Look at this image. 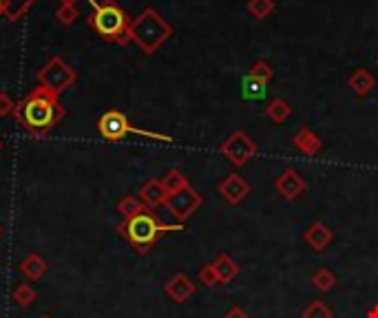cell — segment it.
Listing matches in <instances>:
<instances>
[{
    "label": "cell",
    "instance_id": "cell-1",
    "mask_svg": "<svg viewBox=\"0 0 378 318\" xmlns=\"http://www.w3.org/2000/svg\"><path fill=\"white\" fill-rule=\"evenodd\" d=\"M62 117L64 106L60 104V95L40 85H36V89L16 106V120L34 137L49 135L62 122Z\"/></svg>",
    "mask_w": 378,
    "mask_h": 318
},
{
    "label": "cell",
    "instance_id": "cell-2",
    "mask_svg": "<svg viewBox=\"0 0 378 318\" xmlns=\"http://www.w3.org/2000/svg\"><path fill=\"white\" fill-rule=\"evenodd\" d=\"M175 230H184V224H164L151 208H146L140 214L128 216V219H124L118 226V234L128 241V245L133 247L138 255H149L159 243L161 237H166L169 232H175Z\"/></svg>",
    "mask_w": 378,
    "mask_h": 318
},
{
    "label": "cell",
    "instance_id": "cell-3",
    "mask_svg": "<svg viewBox=\"0 0 378 318\" xmlns=\"http://www.w3.org/2000/svg\"><path fill=\"white\" fill-rule=\"evenodd\" d=\"M93 13L87 18L89 27L106 42H115V44H126L128 40V29H130V20L128 13L115 3V0H89Z\"/></svg>",
    "mask_w": 378,
    "mask_h": 318
},
{
    "label": "cell",
    "instance_id": "cell-4",
    "mask_svg": "<svg viewBox=\"0 0 378 318\" xmlns=\"http://www.w3.org/2000/svg\"><path fill=\"white\" fill-rule=\"evenodd\" d=\"M171 36H173L171 23L155 7H146L138 18H133L128 29V40L135 42L146 56H153Z\"/></svg>",
    "mask_w": 378,
    "mask_h": 318
},
{
    "label": "cell",
    "instance_id": "cell-5",
    "mask_svg": "<svg viewBox=\"0 0 378 318\" xmlns=\"http://www.w3.org/2000/svg\"><path fill=\"white\" fill-rule=\"evenodd\" d=\"M97 130H100V135L109 142H120L124 140L126 135H140V137H146V140H155V142H164V144H175V140L171 135H164V133H153V130H144V128H138L128 122V117L118 111V109H111L106 111L100 120H97Z\"/></svg>",
    "mask_w": 378,
    "mask_h": 318
},
{
    "label": "cell",
    "instance_id": "cell-6",
    "mask_svg": "<svg viewBox=\"0 0 378 318\" xmlns=\"http://www.w3.org/2000/svg\"><path fill=\"white\" fill-rule=\"evenodd\" d=\"M78 82V73L73 66H69L60 56H54L42 69L38 71V85L49 89L51 93L60 95L67 89H71Z\"/></svg>",
    "mask_w": 378,
    "mask_h": 318
},
{
    "label": "cell",
    "instance_id": "cell-7",
    "mask_svg": "<svg viewBox=\"0 0 378 318\" xmlns=\"http://www.w3.org/2000/svg\"><path fill=\"white\" fill-rule=\"evenodd\" d=\"M219 153H221L230 164H233V166L241 169V166H245V164H248V161L257 155V144L252 142V137L248 135V133L237 130V133L228 135V137L221 142Z\"/></svg>",
    "mask_w": 378,
    "mask_h": 318
},
{
    "label": "cell",
    "instance_id": "cell-8",
    "mask_svg": "<svg viewBox=\"0 0 378 318\" xmlns=\"http://www.w3.org/2000/svg\"><path fill=\"white\" fill-rule=\"evenodd\" d=\"M164 206H166V210L175 216L177 224H184L186 219H190V216L204 206V197L197 192L195 188L188 186V188L179 190L175 195H169L166 202H164Z\"/></svg>",
    "mask_w": 378,
    "mask_h": 318
},
{
    "label": "cell",
    "instance_id": "cell-9",
    "mask_svg": "<svg viewBox=\"0 0 378 318\" xmlns=\"http://www.w3.org/2000/svg\"><path fill=\"white\" fill-rule=\"evenodd\" d=\"M274 190L281 195L286 202H297V199L307 190V183L297 169H286L274 179Z\"/></svg>",
    "mask_w": 378,
    "mask_h": 318
},
{
    "label": "cell",
    "instance_id": "cell-10",
    "mask_svg": "<svg viewBox=\"0 0 378 318\" xmlns=\"http://www.w3.org/2000/svg\"><path fill=\"white\" fill-rule=\"evenodd\" d=\"M217 192L226 199L230 206H239L241 202H245V197L250 195V186L241 175L230 173L224 181H219Z\"/></svg>",
    "mask_w": 378,
    "mask_h": 318
},
{
    "label": "cell",
    "instance_id": "cell-11",
    "mask_svg": "<svg viewBox=\"0 0 378 318\" xmlns=\"http://www.w3.org/2000/svg\"><path fill=\"white\" fill-rule=\"evenodd\" d=\"M164 292H166V296L173 300V303H186V300L197 292V288L184 272H177L164 283Z\"/></svg>",
    "mask_w": 378,
    "mask_h": 318
},
{
    "label": "cell",
    "instance_id": "cell-12",
    "mask_svg": "<svg viewBox=\"0 0 378 318\" xmlns=\"http://www.w3.org/2000/svg\"><path fill=\"white\" fill-rule=\"evenodd\" d=\"M303 241L315 250V252H323V250L330 247V243L334 241V232L323 221H315L303 232Z\"/></svg>",
    "mask_w": 378,
    "mask_h": 318
},
{
    "label": "cell",
    "instance_id": "cell-13",
    "mask_svg": "<svg viewBox=\"0 0 378 318\" xmlns=\"http://www.w3.org/2000/svg\"><path fill=\"white\" fill-rule=\"evenodd\" d=\"M292 144H294V148L299 150V153H303V155H307V157L319 155L321 148H323L321 137H319L312 128H307V126H303V128H299L297 133H294Z\"/></svg>",
    "mask_w": 378,
    "mask_h": 318
},
{
    "label": "cell",
    "instance_id": "cell-14",
    "mask_svg": "<svg viewBox=\"0 0 378 318\" xmlns=\"http://www.w3.org/2000/svg\"><path fill=\"white\" fill-rule=\"evenodd\" d=\"M18 270H20V274L25 276V279H29V281H40L47 272H49V263L44 261V257L42 255H38V252H29L20 263H18Z\"/></svg>",
    "mask_w": 378,
    "mask_h": 318
},
{
    "label": "cell",
    "instance_id": "cell-15",
    "mask_svg": "<svg viewBox=\"0 0 378 318\" xmlns=\"http://www.w3.org/2000/svg\"><path fill=\"white\" fill-rule=\"evenodd\" d=\"M166 197H169V195H166V190H164V186H161V179H149V181H146L144 186L140 188L142 204H144L146 208H151V210L164 206Z\"/></svg>",
    "mask_w": 378,
    "mask_h": 318
},
{
    "label": "cell",
    "instance_id": "cell-16",
    "mask_svg": "<svg viewBox=\"0 0 378 318\" xmlns=\"http://www.w3.org/2000/svg\"><path fill=\"white\" fill-rule=\"evenodd\" d=\"M348 87L354 91V95L358 97H367L372 93V89L376 87V80L367 69H356L350 78H348Z\"/></svg>",
    "mask_w": 378,
    "mask_h": 318
},
{
    "label": "cell",
    "instance_id": "cell-17",
    "mask_svg": "<svg viewBox=\"0 0 378 318\" xmlns=\"http://www.w3.org/2000/svg\"><path fill=\"white\" fill-rule=\"evenodd\" d=\"M212 267H215V272H217L219 286L230 283L233 279H237V274H239V265L233 261V257H230V255H219L215 261H212Z\"/></svg>",
    "mask_w": 378,
    "mask_h": 318
},
{
    "label": "cell",
    "instance_id": "cell-18",
    "mask_svg": "<svg viewBox=\"0 0 378 318\" xmlns=\"http://www.w3.org/2000/svg\"><path fill=\"white\" fill-rule=\"evenodd\" d=\"M290 115H292V106L286 102L284 97H274L272 102H268V106H266V117L274 124H284Z\"/></svg>",
    "mask_w": 378,
    "mask_h": 318
},
{
    "label": "cell",
    "instance_id": "cell-19",
    "mask_svg": "<svg viewBox=\"0 0 378 318\" xmlns=\"http://www.w3.org/2000/svg\"><path fill=\"white\" fill-rule=\"evenodd\" d=\"M310 283H312V286H315L319 292H332V290L336 288L339 279H336V274L330 270V267H319V270L310 276Z\"/></svg>",
    "mask_w": 378,
    "mask_h": 318
},
{
    "label": "cell",
    "instance_id": "cell-20",
    "mask_svg": "<svg viewBox=\"0 0 378 318\" xmlns=\"http://www.w3.org/2000/svg\"><path fill=\"white\" fill-rule=\"evenodd\" d=\"M161 186H164V190H166V195H175V192H179V190L188 188L190 183H188V177H186L182 171L171 169L166 175L161 177Z\"/></svg>",
    "mask_w": 378,
    "mask_h": 318
},
{
    "label": "cell",
    "instance_id": "cell-21",
    "mask_svg": "<svg viewBox=\"0 0 378 318\" xmlns=\"http://www.w3.org/2000/svg\"><path fill=\"white\" fill-rule=\"evenodd\" d=\"M36 3L38 0H5V18L11 23L20 20Z\"/></svg>",
    "mask_w": 378,
    "mask_h": 318
},
{
    "label": "cell",
    "instance_id": "cell-22",
    "mask_svg": "<svg viewBox=\"0 0 378 318\" xmlns=\"http://www.w3.org/2000/svg\"><path fill=\"white\" fill-rule=\"evenodd\" d=\"M115 210H118L124 219H128V216H133V214H140V212H144L146 210V206L142 204V199L140 197H135V195H126V197H122L120 202H118V206H115Z\"/></svg>",
    "mask_w": 378,
    "mask_h": 318
},
{
    "label": "cell",
    "instance_id": "cell-23",
    "mask_svg": "<svg viewBox=\"0 0 378 318\" xmlns=\"http://www.w3.org/2000/svg\"><path fill=\"white\" fill-rule=\"evenodd\" d=\"M274 7H276L274 0H248V3H245V11L257 20H266L274 11Z\"/></svg>",
    "mask_w": 378,
    "mask_h": 318
},
{
    "label": "cell",
    "instance_id": "cell-24",
    "mask_svg": "<svg viewBox=\"0 0 378 318\" xmlns=\"http://www.w3.org/2000/svg\"><path fill=\"white\" fill-rule=\"evenodd\" d=\"M13 303L16 305H20V307H29V305H34L36 303V298H38V292L29 286V283H20V286H16L13 294Z\"/></svg>",
    "mask_w": 378,
    "mask_h": 318
},
{
    "label": "cell",
    "instance_id": "cell-25",
    "mask_svg": "<svg viewBox=\"0 0 378 318\" xmlns=\"http://www.w3.org/2000/svg\"><path fill=\"white\" fill-rule=\"evenodd\" d=\"M301 318H334V312L325 300H312L310 305L303 307Z\"/></svg>",
    "mask_w": 378,
    "mask_h": 318
},
{
    "label": "cell",
    "instance_id": "cell-26",
    "mask_svg": "<svg viewBox=\"0 0 378 318\" xmlns=\"http://www.w3.org/2000/svg\"><path fill=\"white\" fill-rule=\"evenodd\" d=\"M248 78L259 80V82H264V85H268V82L274 78V71H272V66H270L266 60H259V62H255L250 69H248Z\"/></svg>",
    "mask_w": 378,
    "mask_h": 318
},
{
    "label": "cell",
    "instance_id": "cell-27",
    "mask_svg": "<svg viewBox=\"0 0 378 318\" xmlns=\"http://www.w3.org/2000/svg\"><path fill=\"white\" fill-rule=\"evenodd\" d=\"M266 87L268 85H264V82L252 80V78L245 75V80H243V95H245V99H261V97H264V93H266Z\"/></svg>",
    "mask_w": 378,
    "mask_h": 318
},
{
    "label": "cell",
    "instance_id": "cell-28",
    "mask_svg": "<svg viewBox=\"0 0 378 318\" xmlns=\"http://www.w3.org/2000/svg\"><path fill=\"white\" fill-rule=\"evenodd\" d=\"M56 18L60 25H73L78 18H80V11L75 5H60L58 11H56Z\"/></svg>",
    "mask_w": 378,
    "mask_h": 318
},
{
    "label": "cell",
    "instance_id": "cell-29",
    "mask_svg": "<svg viewBox=\"0 0 378 318\" xmlns=\"http://www.w3.org/2000/svg\"><path fill=\"white\" fill-rule=\"evenodd\" d=\"M197 279H200V283L206 288L219 286V279H217V272H215V267H212V263H206L200 270V274H197Z\"/></svg>",
    "mask_w": 378,
    "mask_h": 318
},
{
    "label": "cell",
    "instance_id": "cell-30",
    "mask_svg": "<svg viewBox=\"0 0 378 318\" xmlns=\"http://www.w3.org/2000/svg\"><path fill=\"white\" fill-rule=\"evenodd\" d=\"M16 104L11 95L7 91H0V117H7V115H16Z\"/></svg>",
    "mask_w": 378,
    "mask_h": 318
},
{
    "label": "cell",
    "instance_id": "cell-31",
    "mask_svg": "<svg viewBox=\"0 0 378 318\" xmlns=\"http://www.w3.org/2000/svg\"><path fill=\"white\" fill-rule=\"evenodd\" d=\"M224 318H250V316H248V312H245L243 307L235 305V307H230V310L224 314Z\"/></svg>",
    "mask_w": 378,
    "mask_h": 318
},
{
    "label": "cell",
    "instance_id": "cell-32",
    "mask_svg": "<svg viewBox=\"0 0 378 318\" xmlns=\"http://www.w3.org/2000/svg\"><path fill=\"white\" fill-rule=\"evenodd\" d=\"M367 318H378V305L370 307V312H367Z\"/></svg>",
    "mask_w": 378,
    "mask_h": 318
},
{
    "label": "cell",
    "instance_id": "cell-33",
    "mask_svg": "<svg viewBox=\"0 0 378 318\" xmlns=\"http://www.w3.org/2000/svg\"><path fill=\"white\" fill-rule=\"evenodd\" d=\"M5 16V0H0V18Z\"/></svg>",
    "mask_w": 378,
    "mask_h": 318
},
{
    "label": "cell",
    "instance_id": "cell-34",
    "mask_svg": "<svg viewBox=\"0 0 378 318\" xmlns=\"http://www.w3.org/2000/svg\"><path fill=\"white\" fill-rule=\"evenodd\" d=\"M78 0H60V5H75Z\"/></svg>",
    "mask_w": 378,
    "mask_h": 318
},
{
    "label": "cell",
    "instance_id": "cell-35",
    "mask_svg": "<svg viewBox=\"0 0 378 318\" xmlns=\"http://www.w3.org/2000/svg\"><path fill=\"white\" fill-rule=\"evenodd\" d=\"M5 232V228H3V224H0V234H3Z\"/></svg>",
    "mask_w": 378,
    "mask_h": 318
},
{
    "label": "cell",
    "instance_id": "cell-36",
    "mask_svg": "<svg viewBox=\"0 0 378 318\" xmlns=\"http://www.w3.org/2000/svg\"><path fill=\"white\" fill-rule=\"evenodd\" d=\"M0 153H3V140H0Z\"/></svg>",
    "mask_w": 378,
    "mask_h": 318
},
{
    "label": "cell",
    "instance_id": "cell-37",
    "mask_svg": "<svg viewBox=\"0 0 378 318\" xmlns=\"http://www.w3.org/2000/svg\"><path fill=\"white\" fill-rule=\"evenodd\" d=\"M40 318H51V316H47V314H44V316H40Z\"/></svg>",
    "mask_w": 378,
    "mask_h": 318
},
{
    "label": "cell",
    "instance_id": "cell-38",
    "mask_svg": "<svg viewBox=\"0 0 378 318\" xmlns=\"http://www.w3.org/2000/svg\"><path fill=\"white\" fill-rule=\"evenodd\" d=\"M376 66H378V58H376Z\"/></svg>",
    "mask_w": 378,
    "mask_h": 318
}]
</instances>
